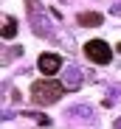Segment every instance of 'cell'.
<instances>
[{"label": "cell", "mask_w": 121, "mask_h": 129, "mask_svg": "<svg viewBox=\"0 0 121 129\" xmlns=\"http://www.w3.org/2000/svg\"><path fill=\"white\" fill-rule=\"evenodd\" d=\"M118 129H121V121H118Z\"/></svg>", "instance_id": "52a82bcc"}, {"label": "cell", "mask_w": 121, "mask_h": 129, "mask_svg": "<svg viewBox=\"0 0 121 129\" xmlns=\"http://www.w3.org/2000/svg\"><path fill=\"white\" fill-rule=\"evenodd\" d=\"M85 56L90 62H96V64H107L113 59V48L104 39H90V42H85Z\"/></svg>", "instance_id": "7a4b0ae2"}, {"label": "cell", "mask_w": 121, "mask_h": 129, "mask_svg": "<svg viewBox=\"0 0 121 129\" xmlns=\"http://www.w3.org/2000/svg\"><path fill=\"white\" fill-rule=\"evenodd\" d=\"M118 53H121V42H118Z\"/></svg>", "instance_id": "8992f818"}, {"label": "cell", "mask_w": 121, "mask_h": 129, "mask_svg": "<svg viewBox=\"0 0 121 129\" xmlns=\"http://www.w3.org/2000/svg\"><path fill=\"white\" fill-rule=\"evenodd\" d=\"M37 68H39V73H42V76H54L59 68H62V56H56V53H39Z\"/></svg>", "instance_id": "3957f363"}, {"label": "cell", "mask_w": 121, "mask_h": 129, "mask_svg": "<svg viewBox=\"0 0 121 129\" xmlns=\"http://www.w3.org/2000/svg\"><path fill=\"white\" fill-rule=\"evenodd\" d=\"M102 23H104V14H99V11L79 14V25H82V28H96V25H102Z\"/></svg>", "instance_id": "277c9868"}, {"label": "cell", "mask_w": 121, "mask_h": 129, "mask_svg": "<svg viewBox=\"0 0 121 129\" xmlns=\"http://www.w3.org/2000/svg\"><path fill=\"white\" fill-rule=\"evenodd\" d=\"M65 90L68 87H62L59 81H34L31 84V98H34V104H54V101H59L65 95Z\"/></svg>", "instance_id": "6da1fadb"}, {"label": "cell", "mask_w": 121, "mask_h": 129, "mask_svg": "<svg viewBox=\"0 0 121 129\" xmlns=\"http://www.w3.org/2000/svg\"><path fill=\"white\" fill-rule=\"evenodd\" d=\"M17 34V20L11 14H3V39H14Z\"/></svg>", "instance_id": "5b68a950"}]
</instances>
